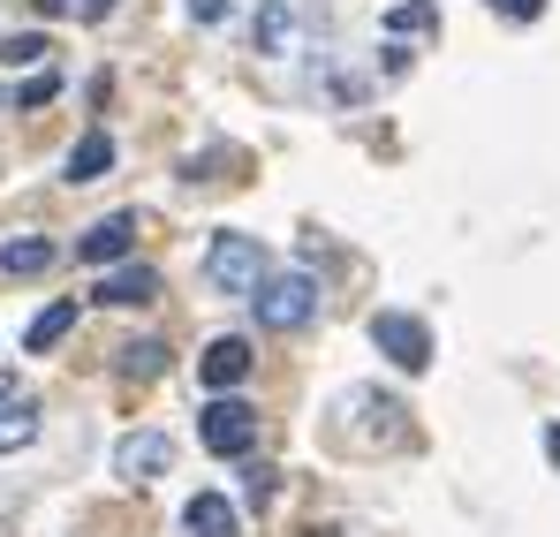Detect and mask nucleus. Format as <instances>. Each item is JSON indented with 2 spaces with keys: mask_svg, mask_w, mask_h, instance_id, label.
Wrapping results in <instances>:
<instances>
[{
  "mask_svg": "<svg viewBox=\"0 0 560 537\" xmlns=\"http://www.w3.org/2000/svg\"><path fill=\"white\" fill-rule=\"evenodd\" d=\"M266 272H273V258H266L258 235H243V227H220V235H212V250H205V280H212L220 295H258Z\"/></svg>",
  "mask_w": 560,
  "mask_h": 537,
  "instance_id": "f257e3e1",
  "label": "nucleus"
},
{
  "mask_svg": "<svg viewBox=\"0 0 560 537\" xmlns=\"http://www.w3.org/2000/svg\"><path fill=\"white\" fill-rule=\"evenodd\" d=\"M250 311H258L266 334H303L318 318V280L311 272H266L258 295H250Z\"/></svg>",
  "mask_w": 560,
  "mask_h": 537,
  "instance_id": "f03ea898",
  "label": "nucleus"
},
{
  "mask_svg": "<svg viewBox=\"0 0 560 537\" xmlns=\"http://www.w3.org/2000/svg\"><path fill=\"white\" fill-rule=\"evenodd\" d=\"M197 440H205V454H220V462H243V454L258 447V409L243 394H212L205 417H197Z\"/></svg>",
  "mask_w": 560,
  "mask_h": 537,
  "instance_id": "7ed1b4c3",
  "label": "nucleus"
},
{
  "mask_svg": "<svg viewBox=\"0 0 560 537\" xmlns=\"http://www.w3.org/2000/svg\"><path fill=\"white\" fill-rule=\"evenodd\" d=\"M372 349L386 363H401V371H424V363H432V326L409 318V311H378L372 318Z\"/></svg>",
  "mask_w": 560,
  "mask_h": 537,
  "instance_id": "20e7f679",
  "label": "nucleus"
},
{
  "mask_svg": "<svg viewBox=\"0 0 560 537\" xmlns=\"http://www.w3.org/2000/svg\"><path fill=\"white\" fill-rule=\"evenodd\" d=\"M250 46H258L266 61H295V54H303V8H295V0H258Z\"/></svg>",
  "mask_w": 560,
  "mask_h": 537,
  "instance_id": "39448f33",
  "label": "nucleus"
},
{
  "mask_svg": "<svg viewBox=\"0 0 560 537\" xmlns=\"http://www.w3.org/2000/svg\"><path fill=\"white\" fill-rule=\"evenodd\" d=\"M175 469V440L167 432H129L121 447H114V477L121 485H160Z\"/></svg>",
  "mask_w": 560,
  "mask_h": 537,
  "instance_id": "423d86ee",
  "label": "nucleus"
},
{
  "mask_svg": "<svg viewBox=\"0 0 560 537\" xmlns=\"http://www.w3.org/2000/svg\"><path fill=\"white\" fill-rule=\"evenodd\" d=\"M129 250H137V212H106V220H92L77 235V258L84 266H121Z\"/></svg>",
  "mask_w": 560,
  "mask_h": 537,
  "instance_id": "0eeeda50",
  "label": "nucleus"
},
{
  "mask_svg": "<svg viewBox=\"0 0 560 537\" xmlns=\"http://www.w3.org/2000/svg\"><path fill=\"white\" fill-rule=\"evenodd\" d=\"M250 341H243V334H220V341H205V357H197V378H205V386H212V394H235V386H243V378H250Z\"/></svg>",
  "mask_w": 560,
  "mask_h": 537,
  "instance_id": "6e6552de",
  "label": "nucleus"
},
{
  "mask_svg": "<svg viewBox=\"0 0 560 537\" xmlns=\"http://www.w3.org/2000/svg\"><path fill=\"white\" fill-rule=\"evenodd\" d=\"M160 295V272L152 266H106V280L92 288V303H114V311H137Z\"/></svg>",
  "mask_w": 560,
  "mask_h": 537,
  "instance_id": "1a4fd4ad",
  "label": "nucleus"
},
{
  "mask_svg": "<svg viewBox=\"0 0 560 537\" xmlns=\"http://www.w3.org/2000/svg\"><path fill=\"white\" fill-rule=\"evenodd\" d=\"M183 530L189 537H243V507H235L228 492H197L183 507Z\"/></svg>",
  "mask_w": 560,
  "mask_h": 537,
  "instance_id": "9d476101",
  "label": "nucleus"
},
{
  "mask_svg": "<svg viewBox=\"0 0 560 537\" xmlns=\"http://www.w3.org/2000/svg\"><path fill=\"white\" fill-rule=\"evenodd\" d=\"M106 167H114V137H106V129H84V137H77V152H69V167H61V182H77V189H84V182H98Z\"/></svg>",
  "mask_w": 560,
  "mask_h": 537,
  "instance_id": "9b49d317",
  "label": "nucleus"
},
{
  "mask_svg": "<svg viewBox=\"0 0 560 537\" xmlns=\"http://www.w3.org/2000/svg\"><path fill=\"white\" fill-rule=\"evenodd\" d=\"M54 258H61V250H54L46 235H15V243H0V272H8V280H31V272H54Z\"/></svg>",
  "mask_w": 560,
  "mask_h": 537,
  "instance_id": "f8f14e48",
  "label": "nucleus"
},
{
  "mask_svg": "<svg viewBox=\"0 0 560 537\" xmlns=\"http://www.w3.org/2000/svg\"><path fill=\"white\" fill-rule=\"evenodd\" d=\"M69 326H77V303H46V311L31 318V334H23V349H31V357H46L54 341H69Z\"/></svg>",
  "mask_w": 560,
  "mask_h": 537,
  "instance_id": "ddd939ff",
  "label": "nucleus"
},
{
  "mask_svg": "<svg viewBox=\"0 0 560 537\" xmlns=\"http://www.w3.org/2000/svg\"><path fill=\"white\" fill-rule=\"evenodd\" d=\"M31 440H38V401L23 394V401H8V409H0V454H23Z\"/></svg>",
  "mask_w": 560,
  "mask_h": 537,
  "instance_id": "4468645a",
  "label": "nucleus"
},
{
  "mask_svg": "<svg viewBox=\"0 0 560 537\" xmlns=\"http://www.w3.org/2000/svg\"><path fill=\"white\" fill-rule=\"evenodd\" d=\"M0 61L8 69H38V61H54V38L46 31H15V38H0Z\"/></svg>",
  "mask_w": 560,
  "mask_h": 537,
  "instance_id": "2eb2a0df",
  "label": "nucleus"
},
{
  "mask_svg": "<svg viewBox=\"0 0 560 537\" xmlns=\"http://www.w3.org/2000/svg\"><path fill=\"white\" fill-rule=\"evenodd\" d=\"M167 371V341H129L121 349V378H160Z\"/></svg>",
  "mask_w": 560,
  "mask_h": 537,
  "instance_id": "dca6fc26",
  "label": "nucleus"
},
{
  "mask_svg": "<svg viewBox=\"0 0 560 537\" xmlns=\"http://www.w3.org/2000/svg\"><path fill=\"white\" fill-rule=\"evenodd\" d=\"M440 23V8H424V0H401V8H386V31L394 38H409V31H432Z\"/></svg>",
  "mask_w": 560,
  "mask_h": 537,
  "instance_id": "f3484780",
  "label": "nucleus"
},
{
  "mask_svg": "<svg viewBox=\"0 0 560 537\" xmlns=\"http://www.w3.org/2000/svg\"><path fill=\"white\" fill-rule=\"evenodd\" d=\"M273 469H266V462H250V469H243V500H250V507H273Z\"/></svg>",
  "mask_w": 560,
  "mask_h": 537,
  "instance_id": "a211bd4d",
  "label": "nucleus"
},
{
  "mask_svg": "<svg viewBox=\"0 0 560 537\" xmlns=\"http://www.w3.org/2000/svg\"><path fill=\"white\" fill-rule=\"evenodd\" d=\"M54 91H61V77H54V69H46V77H31V84L15 91V106H46V98H54Z\"/></svg>",
  "mask_w": 560,
  "mask_h": 537,
  "instance_id": "6ab92c4d",
  "label": "nucleus"
},
{
  "mask_svg": "<svg viewBox=\"0 0 560 537\" xmlns=\"http://www.w3.org/2000/svg\"><path fill=\"white\" fill-rule=\"evenodd\" d=\"M114 8H121V0H69V15H84V23H106Z\"/></svg>",
  "mask_w": 560,
  "mask_h": 537,
  "instance_id": "aec40b11",
  "label": "nucleus"
},
{
  "mask_svg": "<svg viewBox=\"0 0 560 537\" xmlns=\"http://www.w3.org/2000/svg\"><path fill=\"white\" fill-rule=\"evenodd\" d=\"M500 15H515V23H530V15H546V0H492Z\"/></svg>",
  "mask_w": 560,
  "mask_h": 537,
  "instance_id": "412c9836",
  "label": "nucleus"
},
{
  "mask_svg": "<svg viewBox=\"0 0 560 537\" xmlns=\"http://www.w3.org/2000/svg\"><path fill=\"white\" fill-rule=\"evenodd\" d=\"M228 15V0H189V23H220Z\"/></svg>",
  "mask_w": 560,
  "mask_h": 537,
  "instance_id": "4be33fe9",
  "label": "nucleus"
},
{
  "mask_svg": "<svg viewBox=\"0 0 560 537\" xmlns=\"http://www.w3.org/2000/svg\"><path fill=\"white\" fill-rule=\"evenodd\" d=\"M538 447H546V462H560V424H546V432H538Z\"/></svg>",
  "mask_w": 560,
  "mask_h": 537,
  "instance_id": "5701e85b",
  "label": "nucleus"
},
{
  "mask_svg": "<svg viewBox=\"0 0 560 537\" xmlns=\"http://www.w3.org/2000/svg\"><path fill=\"white\" fill-rule=\"evenodd\" d=\"M8 401H23V386H15V371H0V409H8Z\"/></svg>",
  "mask_w": 560,
  "mask_h": 537,
  "instance_id": "b1692460",
  "label": "nucleus"
},
{
  "mask_svg": "<svg viewBox=\"0 0 560 537\" xmlns=\"http://www.w3.org/2000/svg\"><path fill=\"white\" fill-rule=\"evenodd\" d=\"M31 8H38V15H69V0H31Z\"/></svg>",
  "mask_w": 560,
  "mask_h": 537,
  "instance_id": "393cba45",
  "label": "nucleus"
}]
</instances>
